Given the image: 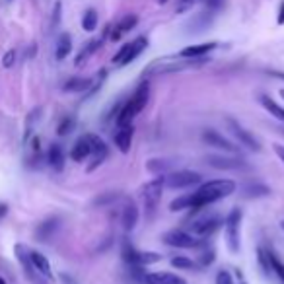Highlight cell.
<instances>
[{
	"label": "cell",
	"instance_id": "obj_1",
	"mask_svg": "<svg viewBox=\"0 0 284 284\" xmlns=\"http://www.w3.org/2000/svg\"><path fill=\"white\" fill-rule=\"evenodd\" d=\"M235 191V183L232 179H214V181H208L196 189L195 193L189 195V208L191 210H199L203 206H208L230 196Z\"/></svg>",
	"mask_w": 284,
	"mask_h": 284
},
{
	"label": "cell",
	"instance_id": "obj_2",
	"mask_svg": "<svg viewBox=\"0 0 284 284\" xmlns=\"http://www.w3.org/2000/svg\"><path fill=\"white\" fill-rule=\"evenodd\" d=\"M148 98H150V88H148L146 82H142V84L135 90V94L130 96V99H127V103L121 107V111H119V117H117V125L133 123V119L137 117L138 113L146 107Z\"/></svg>",
	"mask_w": 284,
	"mask_h": 284
},
{
	"label": "cell",
	"instance_id": "obj_3",
	"mask_svg": "<svg viewBox=\"0 0 284 284\" xmlns=\"http://www.w3.org/2000/svg\"><path fill=\"white\" fill-rule=\"evenodd\" d=\"M146 47H148L146 37H137L135 41H130V43L123 45V47L119 49V53L113 57V64H117V67H127V64H130L137 57H140Z\"/></svg>",
	"mask_w": 284,
	"mask_h": 284
},
{
	"label": "cell",
	"instance_id": "obj_4",
	"mask_svg": "<svg viewBox=\"0 0 284 284\" xmlns=\"http://www.w3.org/2000/svg\"><path fill=\"white\" fill-rule=\"evenodd\" d=\"M239 222H242V210L234 208L228 218H226V244L230 253H237L239 251Z\"/></svg>",
	"mask_w": 284,
	"mask_h": 284
},
{
	"label": "cell",
	"instance_id": "obj_5",
	"mask_svg": "<svg viewBox=\"0 0 284 284\" xmlns=\"http://www.w3.org/2000/svg\"><path fill=\"white\" fill-rule=\"evenodd\" d=\"M166 187V177L160 176L154 181L146 183V187L142 189V199H144V206L150 214H154V210L158 208V203L162 199V191Z\"/></svg>",
	"mask_w": 284,
	"mask_h": 284
},
{
	"label": "cell",
	"instance_id": "obj_6",
	"mask_svg": "<svg viewBox=\"0 0 284 284\" xmlns=\"http://www.w3.org/2000/svg\"><path fill=\"white\" fill-rule=\"evenodd\" d=\"M164 177H166V187L169 189H187V187H193L203 181L201 173L191 171V169H179V171L167 173Z\"/></svg>",
	"mask_w": 284,
	"mask_h": 284
},
{
	"label": "cell",
	"instance_id": "obj_7",
	"mask_svg": "<svg viewBox=\"0 0 284 284\" xmlns=\"http://www.w3.org/2000/svg\"><path fill=\"white\" fill-rule=\"evenodd\" d=\"M226 123H228V128H230V133L235 137V140L242 144V146H245L247 150H253V152H261V144H259V140L247 130V128H244L237 121H234V119H226Z\"/></svg>",
	"mask_w": 284,
	"mask_h": 284
},
{
	"label": "cell",
	"instance_id": "obj_8",
	"mask_svg": "<svg viewBox=\"0 0 284 284\" xmlns=\"http://www.w3.org/2000/svg\"><path fill=\"white\" fill-rule=\"evenodd\" d=\"M90 142V156H92V164L88 166V171H94L98 166H101L107 158V144L98 137V135H86Z\"/></svg>",
	"mask_w": 284,
	"mask_h": 284
},
{
	"label": "cell",
	"instance_id": "obj_9",
	"mask_svg": "<svg viewBox=\"0 0 284 284\" xmlns=\"http://www.w3.org/2000/svg\"><path fill=\"white\" fill-rule=\"evenodd\" d=\"M164 242L171 247H181V249H191V247H199L201 239H195L191 234H187L183 230H171L164 235Z\"/></svg>",
	"mask_w": 284,
	"mask_h": 284
},
{
	"label": "cell",
	"instance_id": "obj_10",
	"mask_svg": "<svg viewBox=\"0 0 284 284\" xmlns=\"http://www.w3.org/2000/svg\"><path fill=\"white\" fill-rule=\"evenodd\" d=\"M133 137H135V127L133 123H125V125H119L117 133L113 135V140H115V146L127 154L130 152V144H133Z\"/></svg>",
	"mask_w": 284,
	"mask_h": 284
},
{
	"label": "cell",
	"instance_id": "obj_11",
	"mask_svg": "<svg viewBox=\"0 0 284 284\" xmlns=\"http://www.w3.org/2000/svg\"><path fill=\"white\" fill-rule=\"evenodd\" d=\"M203 140H205L208 146H214V148H220V150H226V152H237V146H235L234 142H230L224 135H220V133H216L212 128H206L205 133H203Z\"/></svg>",
	"mask_w": 284,
	"mask_h": 284
},
{
	"label": "cell",
	"instance_id": "obj_12",
	"mask_svg": "<svg viewBox=\"0 0 284 284\" xmlns=\"http://www.w3.org/2000/svg\"><path fill=\"white\" fill-rule=\"evenodd\" d=\"M206 162H208V166L216 167V169H242V167H247L245 160H242V158L208 156Z\"/></svg>",
	"mask_w": 284,
	"mask_h": 284
},
{
	"label": "cell",
	"instance_id": "obj_13",
	"mask_svg": "<svg viewBox=\"0 0 284 284\" xmlns=\"http://www.w3.org/2000/svg\"><path fill=\"white\" fill-rule=\"evenodd\" d=\"M218 47V43L214 41H210V43H199V45H189L185 49L179 53V57L181 59H201V57H205L208 55L210 51H214Z\"/></svg>",
	"mask_w": 284,
	"mask_h": 284
},
{
	"label": "cell",
	"instance_id": "obj_14",
	"mask_svg": "<svg viewBox=\"0 0 284 284\" xmlns=\"http://www.w3.org/2000/svg\"><path fill=\"white\" fill-rule=\"evenodd\" d=\"M144 284H187L185 278L171 273H150L142 276Z\"/></svg>",
	"mask_w": 284,
	"mask_h": 284
},
{
	"label": "cell",
	"instance_id": "obj_15",
	"mask_svg": "<svg viewBox=\"0 0 284 284\" xmlns=\"http://www.w3.org/2000/svg\"><path fill=\"white\" fill-rule=\"evenodd\" d=\"M218 228H220V218H205V220H199L193 224V234L199 237H208L210 234H214Z\"/></svg>",
	"mask_w": 284,
	"mask_h": 284
},
{
	"label": "cell",
	"instance_id": "obj_16",
	"mask_svg": "<svg viewBox=\"0 0 284 284\" xmlns=\"http://www.w3.org/2000/svg\"><path fill=\"white\" fill-rule=\"evenodd\" d=\"M30 261H31V267L37 273H41L45 278H49V280L53 278V271H51V265L45 255L39 253V251H30Z\"/></svg>",
	"mask_w": 284,
	"mask_h": 284
},
{
	"label": "cell",
	"instance_id": "obj_17",
	"mask_svg": "<svg viewBox=\"0 0 284 284\" xmlns=\"http://www.w3.org/2000/svg\"><path fill=\"white\" fill-rule=\"evenodd\" d=\"M59 226H60L59 218H49V220L41 222V224L37 226V232H35L37 239H39V242H49L51 237L55 235V232L59 230Z\"/></svg>",
	"mask_w": 284,
	"mask_h": 284
},
{
	"label": "cell",
	"instance_id": "obj_18",
	"mask_svg": "<svg viewBox=\"0 0 284 284\" xmlns=\"http://www.w3.org/2000/svg\"><path fill=\"white\" fill-rule=\"evenodd\" d=\"M138 24V16H135V14H128V16H125L123 20L119 21L117 26H115V30L111 31V39L113 41H119L127 31H130L135 26Z\"/></svg>",
	"mask_w": 284,
	"mask_h": 284
},
{
	"label": "cell",
	"instance_id": "obj_19",
	"mask_svg": "<svg viewBox=\"0 0 284 284\" xmlns=\"http://www.w3.org/2000/svg\"><path fill=\"white\" fill-rule=\"evenodd\" d=\"M121 222H123V228H125L127 232H130V230H135V228H137V224H138V208L133 201L127 203V206L123 208Z\"/></svg>",
	"mask_w": 284,
	"mask_h": 284
},
{
	"label": "cell",
	"instance_id": "obj_20",
	"mask_svg": "<svg viewBox=\"0 0 284 284\" xmlns=\"http://www.w3.org/2000/svg\"><path fill=\"white\" fill-rule=\"evenodd\" d=\"M70 158H72L74 162H84L86 158H90L88 137H82L74 142V146H72V150H70Z\"/></svg>",
	"mask_w": 284,
	"mask_h": 284
},
{
	"label": "cell",
	"instance_id": "obj_21",
	"mask_svg": "<svg viewBox=\"0 0 284 284\" xmlns=\"http://www.w3.org/2000/svg\"><path fill=\"white\" fill-rule=\"evenodd\" d=\"M70 51H72V39H70L69 33H62L59 37V41H57L55 57H57V60H64L70 55Z\"/></svg>",
	"mask_w": 284,
	"mask_h": 284
},
{
	"label": "cell",
	"instance_id": "obj_22",
	"mask_svg": "<svg viewBox=\"0 0 284 284\" xmlns=\"http://www.w3.org/2000/svg\"><path fill=\"white\" fill-rule=\"evenodd\" d=\"M101 43H103V41H101V39H94V41H90L88 45H86L84 49L80 51V53H78V57H76V60H74V62H76V67H80L82 62H86V60H88L90 57H92V55H94V53H96V51H98L99 47H101Z\"/></svg>",
	"mask_w": 284,
	"mask_h": 284
},
{
	"label": "cell",
	"instance_id": "obj_23",
	"mask_svg": "<svg viewBox=\"0 0 284 284\" xmlns=\"http://www.w3.org/2000/svg\"><path fill=\"white\" fill-rule=\"evenodd\" d=\"M47 160H49V164L55 169H62L64 166V152H62V148L59 144H53L49 148V154H47Z\"/></svg>",
	"mask_w": 284,
	"mask_h": 284
},
{
	"label": "cell",
	"instance_id": "obj_24",
	"mask_svg": "<svg viewBox=\"0 0 284 284\" xmlns=\"http://www.w3.org/2000/svg\"><path fill=\"white\" fill-rule=\"evenodd\" d=\"M261 103H263V107L273 115V117L280 119V121H284V107H280L276 101H273V99L269 98V96H261Z\"/></svg>",
	"mask_w": 284,
	"mask_h": 284
},
{
	"label": "cell",
	"instance_id": "obj_25",
	"mask_svg": "<svg viewBox=\"0 0 284 284\" xmlns=\"http://www.w3.org/2000/svg\"><path fill=\"white\" fill-rule=\"evenodd\" d=\"M269 193H271V189L267 185H261V183H257V185H247L244 189L245 199H259V196H267Z\"/></svg>",
	"mask_w": 284,
	"mask_h": 284
},
{
	"label": "cell",
	"instance_id": "obj_26",
	"mask_svg": "<svg viewBox=\"0 0 284 284\" xmlns=\"http://www.w3.org/2000/svg\"><path fill=\"white\" fill-rule=\"evenodd\" d=\"M92 86V80L90 78H70L64 84V92H84Z\"/></svg>",
	"mask_w": 284,
	"mask_h": 284
},
{
	"label": "cell",
	"instance_id": "obj_27",
	"mask_svg": "<svg viewBox=\"0 0 284 284\" xmlns=\"http://www.w3.org/2000/svg\"><path fill=\"white\" fill-rule=\"evenodd\" d=\"M98 28V12L94 10V8H90V10L84 12V16H82V30L84 31H94Z\"/></svg>",
	"mask_w": 284,
	"mask_h": 284
},
{
	"label": "cell",
	"instance_id": "obj_28",
	"mask_svg": "<svg viewBox=\"0 0 284 284\" xmlns=\"http://www.w3.org/2000/svg\"><path fill=\"white\" fill-rule=\"evenodd\" d=\"M138 253L140 251H137L133 245L128 244V242H125L123 244V249H121V255H123V259H125V263L133 265V267H138Z\"/></svg>",
	"mask_w": 284,
	"mask_h": 284
},
{
	"label": "cell",
	"instance_id": "obj_29",
	"mask_svg": "<svg viewBox=\"0 0 284 284\" xmlns=\"http://www.w3.org/2000/svg\"><path fill=\"white\" fill-rule=\"evenodd\" d=\"M74 127H76V119L62 117L59 123V127H57V135H59V137H67V135H70V133L74 130Z\"/></svg>",
	"mask_w": 284,
	"mask_h": 284
},
{
	"label": "cell",
	"instance_id": "obj_30",
	"mask_svg": "<svg viewBox=\"0 0 284 284\" xmlns=\"http://www.w3.org/2000/svg\"><path fill=\"white\" fill-rule=\"evenodd\" d=\"M269 261H271V269H273V273L280 278V282L284 284V263L276 257L274 251H269Z\"/></svg>",
	"mask_w": 284,
	"mask_h": 284
},
{
	"label": "cell",
	"instance_id": "obj_31",
	"mask_svg": "<svg viewBox=\"0 0 284 284\" xmlns=\"http://www.w3.org/2000/svg\"><path fill=\"white\" fill-rule=\"evenodd\" d=\"M160 259H162V255L156 253V251H140V253H138V267L158 263Z\"/></svg>",
	"mask_w": 284,
	"mask_h": 284
},
{
	"label": "cell",
	"instance_id": "obj_32",
	"mask_svg": "<svg viewBox=\"0 0 284 284\" xmlns=\"http://www.w3.org/2000/svg\"><path fill=\"white\" fill-rule=\"evenodd\" d=\"M171 267H176V269H201L199 267V263H195V261H191V259H187V257H173L171 259Z\"/></svg>",
	"mask_w": 284,
	"mask_h": 284
},
{
	"label": "cell",
	"instance_id": "obj_33",
	"mask_svg": "<svg viewBox=\"0 0 284 284\" xmlns=\"http://www.w3.org/2000/svg\"><path fill=\"white\" fill-rule=\"evenodd\" d=\"M257 259H259V265H261V269H263L265 274L273 273V269H271V261H269V251H267V249L259 247V249H257Z\"/></svg>",
	"mask_w": 284,
	"mask_h": 284
},
{
	"label": "cell",
	"instance_id": "obj_34",
	"mask_svg": "<svg viewBox=\"0 0 284 284\" xmlns=\"http://www.w3.org/2000/svg\"><path fill=\"white\" fill-rule=\"evenodd\" d=\"M189 208V195H183V196H177L171 201V205H169V210L171 212H177V210H185Z\"/></svg>",
	"mask_w": 284,
	"mask_h": 284
},
{
	"label": "cell",
	"instance_id": "obj_35",
	"mask_svg": "<svg viewBox=\"0 0 284 284\" xmlns=\"http://www.w3.org/2000/svg\"><path fill=\"white\" fill-rule=\"evenodd\" d=\"M119 199H121L119 193H105V195L98 196V199L94 201V205L103 206V205H109V203H115V201H119Z\"/></svg>",
	"mask_w": 284,
	"mask_h": 284
},
{
	"label": "cell",
	"instance_id": "obj_36",
	"mask_svg": "<svg viewBox=\"0 0 284 284\" xmlns=\"http://www.w3.org/2000/svg\"><path fill=\"white\" fill-rule=\"evenodd\" d=\"M196 2H201V0H179V2H177L176 12L177 14H185V12L193 10V6H195Z\"/></svg>",
	"mask_w": 284,
	"mask_h": 284
},
{
	"label": "cell",
	"instance_id": "obj_37",
	"mask_svg": "<svg viewBox=\"0 0 284 284\" xmlns=\"http://www.w3.org/2000/svg\"><path fill=\"white\" fill-rule=\"evenodd\" d=\"M14 62H16V51L10 49L4 53V57H2V67L4 69H12L14 67Z\"/></svg>",
	"mask_w": 284,
	"mask_h": 284
},
{
	"label": "cell",
	"instance_id": "obj_38",
	"mask_svg": "<svg viewBox=\"0 0 284 284\" xmlns=\"http://www.w3.org/2000/svg\"><path fill=\"white\" fill-rule=\"evenodd\" d=\"M212 261H214V251L210 249V251H205V253L201 255V259H199V267H201V269H205V267H208V265H212Z\"/></svg>",
	"mask_w": 284,
	"mask_h": 284
},
{
	"label": "cell",
	"instance_id": "obj_39",
	"mask_svg": "<svg viewBox=\"0 0 284 284\" xmlns=\"http://www.w3.org/2000/svg\"><path fill=\"white\" fill-rule=\"evenodd\" d=\"M216 284H234L232 274L228 273V271H220V273L216 274Z\"/></svg>",
	"mask_w": 284,
	"mask_h": 284
},
{
	"label": "cell",
	"instance_id": "obj_40",
	"mask_svg": "<svg viewBox=\"0 0 284 284\" xmlns=\"http://www.w3.org/2000/svg\"><path fill=\"white\" fill-rule=\"evenodd\" d=\"M167 164H162V160H152L150 164H148V169L150 171H154V173H162L164 169H166Z\"/></svg>",
	"mask_w": 284,
	"mask_h": 284
},
{
	"label": "cell",
	"instance_id": "obj_41",
	"mask_svg": "<svg viewBox=\"0 0 284 284\" xmlns=\"http://www.w3.org/2000/svg\"><path fill=\"white\" fill-rule=\"evenodd\" d=\"M205 2V6L208 10H220L222 6H224V0H203Z\"/></svg>",
	"mask_w": 284,
	"mask_h": 284
},
{
	"label": "cell",
	"instance_id": "obj_42",
	"mask_svg": "<svg viewBox=\"0 0 284 284\" xmlns=\"http://www.w3.org/2000/svg\"><path fill=\"white\" fill-rule=\"evenodd\" d=\"M60 12H62V4H60V2H57V4H55V10H53V28H55V26H59Z\"/></svg>",
	"mask_w": 284,
	"mask_h": 284
},
{
	"label": "cell",
	"instance_id": "obj_43",
	"mask_svg": "<svg viewBox=\"0 0 284 284\" xmlns=\"http://www.w3.org/2000/svg\"><path fill=\"white\" fill-rule=\"evenodd\" d=\"M276 24L284 26V0L280 2V8H278V16H276Z\"/></svg>",
	"mask_w": 284,
	"mask_h": 284
},
{
	"label": "cell",
	"instance_id": "obj_44",
	"mask_svg": "<svg viewBox=\"0 0 284 284\" xmlns=\"http://www.w3.org/2000/svg\"><path fill=\"white\" fill-rule=\"evenodd\" d=\"M274 152H276V156L280 158V160H282V164H284V146L282 144H274Z\"/></svg>",
	"mask_w": 284,
	"mask_h": 284
},
{
	"label": "cell",
	"instance_id": "obj_45",
	"mask_svg": "<svg viewBox=\"0 0 284 284\" xmlns=\"http://www.w3.org/2000/svg\"><path fill=\"white\" fill-rule=\"evenodd\" d=\"M35 51H37V45L33 43L31 49H28V55H26V57H28V59H33V57H35Z\"/></svg>",
	"mask_w": 284,
	"mask_h": 284
},
{
	"label": "cell",
	"instance_id": "obj_46",
	"mask_svg": "<svg viewBox=\"0 0 284 284\" xmlns=\"http://www.w3.org/2000/svg\"><path fill=\"white\" fill-rule=\"evenodd\" d=\"M6 214H8V206L4 205V203H0V220H2Z\"/></svg>",
	"mask_w": 284,
	"mask_h": 284
},
{
	"label": "cell",
	"instance_id": "obj_47",
	"mask_svg": "<svg viewBox=\"0 0 284 284\" xmlns=\"http://www.w3.org/2000/svg\"><path fill=\"white\" fill-rule=\"evenodd\" d=\"M33 150H39V138H33Z\"/></svg>",
	"mask_w": 284,
	"mask_h": 284
},
{
	"label": "cell",
	"instance_id": "obj_48",
	"mask_svg": "<svg viewBox=\"0 0 284 284\" xmlns=\"http://www.w3.org/2000/svg\"><path fill=\"white\" fill-rule=\"evenodd\" d=\"M274 76H278V78H282V80H284V74H282V72H274Z\"/></svg>",
	"mask_w": 284,
	"mask_h": 284
},
{
	"label": "cell",
	"instance_id": "obj_49",
	"mask_svg": "<svg viewBox=\"0 0 284 284\" xmlns=\"http://www.w3.org/2000/svg\"><path fill=\"white\" fill-rule=\"evenodd\" d=\"M167 0H158V4H166Z\"/></svg>",
	"mask_w": 284,
	"mask_h": 284
},
{
	"label": "cell",
	"instance_id": "obj_50",
	"mask_svg": "<svg viewBox=\"0 0 284 284\" xmlns=\"http://www.w3.org/2000/svg\"><path fill=\"white\" fill-rule=\"evenodd\" d=\"M0 284H6V280H4V278H2V276H0Z\"/></svg>",
	"mask_w": 284,
	"mask_h": 284
},
{
	"label": "cell",
	"instance_id": "obj_51",
	"mask_svg": "<svg viewBox=\"0 0 284 284\" xmlns=\"http://www.w3.org/2000/svg\"><path fill=\"white\" fill-rule=\"evenodd\" d=\"M280 98H282V99H284V88H282V90H280Z\"/></svg>",
	"mask_w": 284,
	"mask_h": 284
},
{
	"label": "cell",
	"instance_id": "obj_52",
	"mask_svg": "<svg viewBox=\"0 0 284 284\" xmlns=\"http://www.w3.org/2000/svg\"><path fill=\"white\" fill-rule=\"evenodd\" d=\"M280 228H282V230H284V220H282V222H280Z\"/></svg>",
	"mask_w": 284,
	"mask_h": 284
},
{
	"label": "cell",
	"instance_id": "obj_53",
	"mask_svg": "<svg viewBox=\"0 0 284 284\" xmlns=\"http://www.w3.org/2000/svg\"><path fill=\"white\" fill-rule=\"evenodd\" d=\"M242 284H245V282H242Z\"/></svg>",
	"mask_w": 284,
	"mask_h": 284
}]
</instances>
